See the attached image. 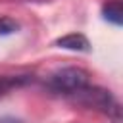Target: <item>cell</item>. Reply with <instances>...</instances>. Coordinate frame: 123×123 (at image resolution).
<instances>
[{
	"mask_svg": "<svg viewBox=\"0 0 123 123\" xmlns=\"http://www.w3.org/2000/svg\"><path fill=\"white\" fill-rule=\"evenodd\" d=\"M86 85H88V73L81 67H62L48 77V86L63 94H75Z\"/></svg>",
	"mask_w": 123,
	"mask_h": 123,
	"instance_id": "cell-1",
	"label": "cell"
},
{
	"mask_svg": "<svg viewBox=\"0 0 123 123\" xmlns=\"http://www.w3.org/2000/svg\"><path fill=\"white\" fill-rule=\"evenodd\" d=\"M77 96H79V100L85 104V106H88V108H96V110H100V111H104V113H108V115H113L115 119L119 117V106H117V102L113 100V96L108 92V90H104V88H90L88 85L85 86V88H81L79 92H75Z\"/></svg>",
	"mask_w": 123,
	"mask_h": 123,
	"instance_id": "cell-2",
	"label": "cell"
},
{
	"mask_svg": "<svg viewBox=\"0 0 123 123\" xmlns=\"http://www.w3.org/2000/svg\"><path fill=\"white\" fill-rule=\"evenodd\" d=\"M58 48H65V50H77V52H86L90 48L88 44V38L81 33H71V35H65V37H60L56 42H54Z\"/></svg>",
	"mask_w": 123,
	"mask_h": 123,
	"instance_id": "cell-3",
	"label": "cell"
},
{
	"mask_svg": "<svg viewBox=\"0 0 123 123\" xmlns=\"http://www.w3.org/2000/svg\"><path fill=\"white\" fill-rule=\"evenodd\" d=\"M102 15L106 21L113 23V25H121L123 23V6H121V0H110L104 4L102 8Z\"/></svg>",
	"mask_w": 123,
	"mask_h": 123,
	"instance_id": "cell-4",
	"label": "cell"
},
{
	"mask_svg": "<svg viewBox=\"0 0 123 123\" xmlns=\"http://www.w3.org/2000/svg\"><path fill=\"white\" fill-rule=\"evenodd\" d=\"M27 79L25 77H15V75H0V96L8 94L10 90L25 85Z\"/></svg>",
	"mask_w": 123,
	"mask_h": 123,
	"instance_id": "cell-5",
	"label": "cell"
},
{
	"mask_svg": "<svg viewBox=\"0 0 123 123\" xmlns=\"http://www.w3.org/2000/svg\"><path fill=\"white\" fill-rule=\"evenodd\" d=\"M19 29V23L12 17H6L2 15L0 17V37H6V35H12V33H17Z\"/></svg>",
	"mask_w": 123,
	"mask_h": 123,
	"instance_id": "cell-6",
	"label": "cell"
},
{
	"mask_svg": "<svg viewBox=\"0 0 123 123\" xmlns=\"http://www.w3.org/2000/svg\"><path fill=\"white\" fill-rule=\"evenodd\" d=\"M0 123H23V121H21V119H17V117L4 115V117H0Z\"/></svg>",
	"mask_w": 123,
	"mask_h": 123,
	"instance_id": "cell-7",
	"label": "cell"
}]
</instances>
